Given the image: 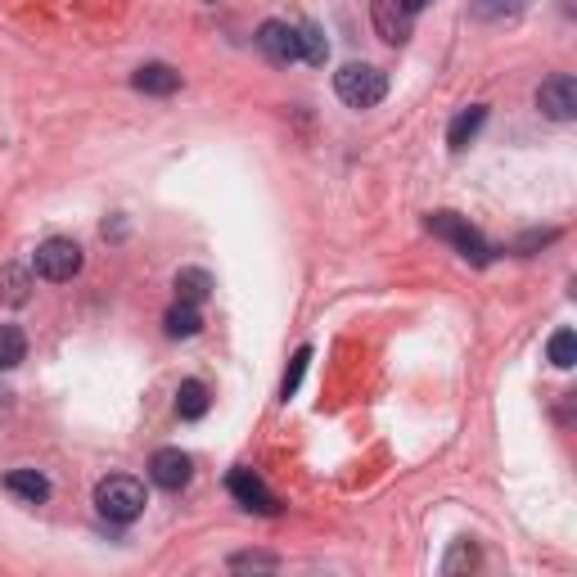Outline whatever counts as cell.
Segmentation results:
<instances>
[{"instance_id":"obj_18","label":"cell","mask_w":577,"mask_h":577,"mask_svg":"<svg viewBox=\"0 0 577 577\" xmlns=\"http://www.w3.org/2000/svg\"><path fill=\"white\" fill-rule=\"evenodd\" d=\"M298 46H302V59H308V64H325L329 59V41H325V33L316 23H298Z\"/></svg>"},{"instance_id":"obj_16","label":"cell","mask_w":577,"mask_h":577,"mask_svg":"<svg viewBox=\"0 0 577 577\" xmlns=\"http://www.w3.org/2000/svg\"><path fill=\"white\" fill-rule=\"evenodd\" d=\"M208 384L203 379H186V384H180L176 388V415L180 419H203L208 415Z\"/></svg>"},{"instance_id":"obj_5","label":"cell","mask_w":577,"mask_h":577,"mask_svg":"<svg viewBox=\"0 0 577 577\" xmlns=\"http://www.w3.org/2000/svg\"><path fill=\"white\" fill-rule=\"evenodd\" d=\"M258 50L271 59V64H298L302 59V46H298V23H285V18H266L258 27Z\"/></svg>"},{"instance_id":"obj_10","label":"cell","mask_w":577,"mask_h":577,"mask_svg":"<svg viewBox=\"0 0 577 577\" xmlns=\"http://www.w3.org/2000/svg\"><path fill=\"white\" fill-rule=\"evenodd\" d=\"M131 86L140 90V96H176V90H180V73L172 64H140L131 73Z\"/></svg>"},{"instance_id":"obj_20","label":"cell","mask_w":577,"mask_h":577,"mask_svg":"<svg viewBox=\"0 0 577 577\" xmlns=\"http://www.w3.org/2000/svg\"><path fill=\"white\" fill-rule=\"evenodd\" d=\"M308 366H312V348H298L293 361H289V371H285V384H280V398L285 402L302 388V375H308Z\"/></svg>"},{"instance_id":"obj_21","label":"cell","mask_w":577,"mask_h":577,"mask_svg":"<svg viewBox=\"0 0 577 577\" xmlns=\"http://www.w3.org/2000/svg\"><path fill=\"white\" fill-rule=\"evenodd\" d=\"M0 298L14 302V308H18V302H27V271L23 266H5V271H0Z\"/></svg>"},{"instance_id":"obj_11","label":"cell","mask_w":577,"mask_h":577,"mask_svg":"<svg viewBox=\"0 0 577 577\" xmlns=\"http://www.w3.org/2000/svg\"><path fill=\"white\" fill-rule=\"evenodd\" d=\"M5 492H14L27 505H41V501H50V478L41 469H10L5 474Z\"/></svg>"},{"instance_id":"obj_1","label":"cell","mask_w":577,"mask_h":577,"mask_svg":"<svg viewBox=\"0 0 577 577\" xmlns=\"http://www.w3.org/2000/svg\"><path fill=\"white\" fill-rule=\"evenodd\" d=\"M145 505H149L145 482L131 478V474H113L96 488V510H100V519H109V524H136L145 514Z\"/></svg>"},{"instance_id":"obj_14","label":"cell","mask_w":577,"mask_h":577,"mask_svg":"<svg viewBox=\"0 0 577 577\" xmlns=\"http://www.w3.org/2000/svg\"><path fill=\"white\" fill-rule=\"evenodd\" d=\"M163 329H167V339H195V334L203 329V316H199L195 302H180L176 298V308L163 316Z\"/></svg>"},{"instance_id":"obj_13","label":"cell","mask_w":577,"mask_h":577,"mask_svg":"<svg viewBox=\"0 0 577 577\" xmlns=\"http://www.w3.org/2000/svg\"><path fill=\"white\" fill-rule=\"evenodd\" d=\"M172 289H176L180 302H195V308H199V302L212 293V276H208L203 266H180L176 280H172Z\"/></svg>"},{"instance_id":"obj_22","label":"cell","mask_w":577,"mask_h":577,"mask_svg":"<svg viewBox=\"0 0 577 577\" xmlns=\"http://www.w3.org/2000/svg\"><path fill=\"white\" fill-rule=\"evenodd\" d=\"M478 564V551H474V545L469 541H461V545H455V551H451V560L442 564L447 573H455V568H474Z\"/></svg>"},{"instance_id":"obj_19","label":"cell","mask_w":577,"mask_h":577,"mask_svg":"<svg viewBox=\"0 0 577 577\" xmlns=\"http://www.w3.org/2000/svg\"><path fill=\"white\" fill-rule=\"evenodd\" d=\"M545 356H551V366H555V371H573V361H577V334H573V329H555V334H551V348H545Z\"/></svg>"},{"instance_id":"obj_7","label":"cell","mask_w":577,"mask_h":577,"mask_svg":"<svg viewBox=\"0 0 577 577\" xmlns=\"http://www.w3.org/2000/svg\"><path fill=\"white\" fill-rule=\"evenodd\" d=\"M226 488H230V497L244 505V510H253V514H280V497L266 488V482L253 474V469H230V478H226Z\"/></svg>"},{"instance_id":"obj_6","label":"cell","mask_w":577,"mask_h":577,"mask_svg":"<svg viewBox=\"0 0 577 577\" xmlns=\"http://www.w3.org/2000/svg\"><path fill=\"white\" fill-rule=\"evenodd\" d=\"M537 109L551 117V123H573L577 117V81L568 73H555L537 86Z\"/></svg>"},{"instance_id":"obj_23","label":"cell","mask_w":577,"mask_h":577,"mask_svg":"<svg viewBox=\"0 0 577 577\" xmlns=\"http://www.w3.org/2000/svg\"><path fill=\"white\" fill-rule=\"evenodd\" d=\"M230 568H280V560H276V555L249 551V555H230Z\"/></svg>"},{"instance_id":"obj_3","label":"cell","mask_w":577,"mask_h":577,"mask_svg":"<svg viewBox=\"0 0 577 577\" xmlns=\"http://www.w3.org/2000/svg\"><path fill=\"white\" fill-rule=\"evenodd\" d=\"M334 96L348 109H375L388 96V77L375 64H343L334 73Z\"/></svg>"},{"instance_id":"obj_4","label":"cell","mask_w":577,"mask_h":577,"mask_svg":"<svg viewBox=\"0 0 577 577\" xmlns=\"http://www.w3.org/2000/svg\"><path fill=\"white\" fill-rule=\"evenodd\" d=\"M81 244H73V239H64V235H54V239H46V244L37 249V258H33V271L41 280H50V285H64V280H73L77 271H81Z\"/></svg>"},{"instance_id":"obj_17","label":"cell","mask_w":577,"mask_h":577,"mask_svg":"<svg viewBox=\"0 0 577 577\" xmlns=\"http://www.w3.org/2000/svg\"><path fill=\"white\" fill-rule=\"evenodd\" d=\"M27 356V334L18 325H0V371H14Z\"/></svg>"},{"instance_id":"obj_24","label":"cell","mask_w":577,"mask_h":577,"mask_svg":"<svg viewBox=\"0 0 577 577\" xmlns=\"http://www.w3.org/2000/svg\"><path fill=\"white\" fill-rule=\"evenodd\" d=\"M402 5H406V10H411V14H419V10H424V5H429V0H402Z\"/></svg>"},{"instance_id":"obj_15","label":"cell","mask_w":577,"mask_h":577,"mask_svg":"<svg viewBox=\"0 0 577 577\" xmlns=\"http://www.w3.org/2000/svg\"><path fill=\"white\" fill-rule=\"evenodd\" d=\"M469 14L488 27H501V23H514L524 14V0H469Z\"/></svg>"},{"instance_id":"obj_9","label":"cell","mask_w":577,"mask_h":577,"mask_svg":"<svg viewBox=\"0 0 577 577\" xmlns=\"http://www.w3.org/2000/svg\"><path fill=\"white\" fill-rule=\"evenodd\" d=\"M375 27L388 46H402L415 27V14L402 5V0H375Z\"/></svg>"},{"instance_id":"obj_2","label":"cell","mask_w":577,"mask_h":577,"mask_svg":"<svg viewBox=\"0 0 577 577\" xmlns=\"http://www.w3.org/2000/svg\"><path fill=\"white\" fill-rule=\"evenodd\" d=\"M424 226H429V235H438V239H447V244L455 249V253H461L469 266H488L492 262V244H488V239H482L465 217H461V212H429V222H424Z\"/></svg>"},{"instance_id":"obj_12","label":"cell","mask_w":577,"mask_h":577,"mask_svg":"<svg viewBox=\"0 0 577 577\" xmlns=\"http://www.w3.org/2000/svg\"><path fill=\"white\" fill-rule=\"evenodd\" d=\"M482 123H488V109H482V104H469V109H461V113H455V123L447 127V145L455 149V154H461V149L482 131Z\"/></svg>"},{"instance_id":"obj_8","label":"cell","mask_w":577,"mask_h":577,"mask_svg":"<svg viewBox=\"0 0 577 577\" xmlns=\"http://www.w3.org/2000/svg\"><path fill=\"white\" fill-rule=\"evenodd\" d=\"M149 478H154L163 492H180V488H190V478H195L190 455L180 451V447H163V451H154V461H149Z\"/></svg>"}]
</instances>
